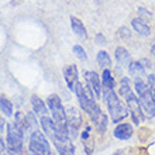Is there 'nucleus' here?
<instances>
[{
  "mask_svg": "<svg viewBox=\"0 0 155 155\" xmlns=\"http://www.w3.org/2000/svg\"><path fill=\"white\" fill-rule=\"evenodd\" d=\"M120 94L126 99V103L128 106V111L133 118V123L140 126V123L144 121V110L143 106L140 103V99L134 94V92L130 87V81L128 78H123L121 83H120Z\"/></svg>",
  "mask_w": 155,
  "mask_h": 155,
  "instance_id": "1",
  "label": "nucleus"
},
{
  "mask_svg": "<svg viewBox=\"0 0 155 155\" xmlns=\"http://www.w3.org/2000/svg\"><path fill=\"white\" fill-rule=\"evenodd\" d=\"M103 100L106 103L107 110L110 113V117L113 120V123L121 121L124 117H127L128 114V109L123 106L121 100L118 99V96L114 93L113 89H103Z\"/></svg>",
  "mask_w": 155,
  "mask_h": 155,
  "instance_id": "2",
  "label": "nucleus"
},
{
  "mask_svg": "<svg viewBox=\"0 0 155 155\" xmlns=\"http://www.w3.org/2000/svg\"><path fill=\"white\" fill-rule=\"evenodd\" d=\"M47 106H48L49 111L52 114V118H54V121H55V124H57L58 131L65 135H69V133H68V124H66V113L64 110V107H62L59 96H57V94L48 96Z\"/></svg>",
  "mask_w": 155,
  "mask_h": 155,
  "instance_id": "3",
  "label": "nucleus"
},
{
  "mask_svg": "<svg viewBox=\"0 0 155 155\" xmlns=\"http://www.w3.org/2000/svg\"><path fill=\"white\" fill-rule=\"evenodd\" d=\"M135 92L138 94L140 103L143 106V110L147 113L150 117L155 116V102H154V90H151V87L141 79L137 78L134 82Z\"/></svg>",
  "mask_w": 155,
  "mask_h": 155,
  "instance_id": "4",
  "label": "nucleus"
},
{
  "mask_svg": "<svg viewBox=\"0 0 155 155\" xmlns=\"http://www.w3.org/2000/svg\"><path fill=\"white\" fill-rule=\"evenodd\" d=\"M24 131L17 127L16 123L7 124V147L12 154H20L24 151Z\"/></svg>",
  "mask_w": 155,
  "mask_h": 155,
  "instance_id": "5",
  "label": "nucleus"
},
{
  "mask_svg": "<svg viewBox=\"0 0 155 155\" xmlns=\"http://www.w3.org/2000/svg\"><path fill=\"white\" fill-rule=\"evenodd\" d=\"M28 151L31 155H51V147L47 135L42 134L40 130L31 133L28 140Z\"/></svg>",
  "mask_w": 155,
  "mask_h": 155,
  "instance_id": "6",
  "label": "nucleus"
},
{
  "mask_svg": "<svg viewBox=\"0 0 155 155\" xmlns=\"http://www.w3.org/2000/svg\"><path fill=\"white\" fill-rule=\"evenodd\" d=\"M51 141L55 145L59 155H75V147L72 144V141H71L69 135H65L62 133H59V131H57L51 137Z\"/></svg>",
  "mask_w": 155,
  "mask_h": 155,
  "instance_id": "7",
  "label": "nucleus"
},
{
  "mask_svg": "<svg viewBox=\"0 0 155 155\" xmlns=\"http://www.w3.org/2000/svg\"><path fill=\"white\" fill-rule=\"evenodd\" d=\"M66 113V124H68V133H69L71 140L76 138L78 133H79V128L82 126V116L81 111L78 110L76 107L69 106L65 110Z\"/></svg>",
  "mask_w": 155,
  "mask_h": 155,
  "instance_id": "8",
  "label": "nucleus"
},
{
  "mask_svg": "<svg viewBox=\"0 0 155 155\" xmlns=\"http://www.w3.org/2000/svg\"><path fill=\"white\" fill-rule=\"evenodd\" d=\"M85 81H86V86L93 92L94 97H100L102 96V82L99 79L97 74L93 71H86L85 72Z\"/></svg>",
  "mask_w": 155,
  "mask_h": 155,
  "instance_id": "9",
  "label": "nucleus"
},
{
  "mask_svg": "<svg viewBox=\"0 0 155 155\" xmlns=\"http://www.w3.org/2000/svg\"><path fill=\"white\" fill-rule=\"evenodd\" d=\"M64 78L68 87L72 92H75V87L78 85V68L75 65H68L64 68Z\"/></svg>",
  "mask_w": 155,
  "mask_h": 155,
  "instance_id": "10",
  "label": "nucleus"
},
{
  "mask_svg": "<svg viewBox=\"0 0 155 155\" xmlns=\"http://www.w3.org/2000/svg\"><path fill=\"white\" fill-rule=\"evenodd\" d=\"M40 121H41V127H42V130H44V134L47 135L48 138H51V137L58 131L57 124L54 121V118H49L48 116H44V117L40 118Z\"/></svg>",
  "mask_w": 155,
  "mask_h": 155,
  "instance_id": "11",
  "label": "nucleus"
},
{
  "mask_svg": "<svg viewBox=\"0 0 155 155\" xmlns=\"http://www.w3.org/2000/svg\"><path fill=\"white\" fill-rule=\"evenodd\" d=\"M116 138L118 140H128L133 135V127L128 124V123H123V124H118L117 127L113 131Z\"/></svg>",
  "mask_w": 155,
  "mask_h": 155,
  "instance_id": "12",
  "label": "nucleus"
},
{
  "mask_svg": "<svg viewBox=\"0 0 155 155\" xmlns=\"http://www.w3.org/2000/svg\"><path fill=\"white\" fill-rule=\"evenodd\" d=\"M31 106H33L34 113L40 116V118L47 116V106H45L44 102L38 97L37 94H33V96H31Z\"/></svg>",
  "mask_w": 155,
  "mask_h": 155,
  "instance_id": "13",
  "label": "nucleus"
},
{
  "mask_svg": "<svg viewBox=\"0 0 155 155\" xmlns=\"http://www.w3.org/2000/svg\"><path fill=\"white\" fill-rule=\"evenodd\" d=\"M71 27H72V31H74L79 38H83V40L87 38V33H86L85 25H83V23H82L79 18L71 17Z\"/></svg>",
  "mask_w": 155,
  "mask_h": 155,
  "instance_id": "14",
  "label": "nucleus"
},
{
  "mask_svg": "<svg viewBox=\"0 0 155 155\" xmlns=\"http://www.w3.org/2000/svg\"><path fill=\"white\" fill-rule=\"evenodd\" d=\"M116 59H117V62L120 64V65L126 66V68H128L130 64H131L130 54H128V51H127L126 48H123V47L116 48Z\"/></svg>",
  "mask_w": 155,
  "mask_h": 155,
  "instance_id": "15",
  "label": "nucleus"
},
{
  "mask_svg": "<svg viewBox=\"0 0 155 155\" xmlns=\"http://www.w3.org/2000/svg\"><path fill=\"white\" fill-rule=\"evenodd\" d=\"M131 24H133V28L138 33V35L141 37H147L148 34H150V27L145 21H143L141 18H134V20L131 21Z\"/></svg>",
  "mask_w": 155,
  "mask_h": 155,
  "instance_id": "16",
  "label": "nucleus"
},
{
  "mask_svg": "<svg viewBox=\"0 0 155 155\" xmlns=\"http://www.w3.org/2000/svg\"><path fill=\"white\" fill-rule=\"evenodd\" d=\"M145 68H147V66H143L141 62H131L130 66H128V74L137 79V78H141L144 75Z\"/></svg>",
  "mask_w": 155,
  "mask_h": 155,
  "instance_id": "17",
  "label": "nucleus"
},
{
  "mask_svg": "<svg viewBox=\"0 0 155 155\" xmlns=\"http://www.w3.org/2000/svg\"><path fill=\"white\" fill-rule=\"evenodd\" d=\"M102 83H103V87L104 89H113L114 90V86H116V81L111 72L109 69H103V75H102Z\"/></svg>",
  "mask_w": 155,
  "mask_h": 155,
  "instance_id": "18",
  "label": "nucleus"
},
{
  "mask_svg": "<svg viewBox=\"0 0 155 155\" xmlns=\"http://www.w3.org/2000/svg\"><path fill=\"white\" fill-rule=\"evenodd\" d=\"M97 64L103 69H109L111 66V59L106 51H100V52L97 54Z\"/></svg>",
  "mask_w": 155,
  "mask_h": 155,
  "instance_id": "19",
  "label": "nucleus"
},
{
  "mask_svg": "<svg viewBox=\"0 0 155 155\" xmlns=\"http://www.w3.org/2000/svg\"><path fill=\"white\" fill-rule=\"evenodd\" d=\"M0 110H2V113H3L6 117L13 116V104L8 102L7 99H4L3 96L0 99Z\"/></svg>",
  "mask_w": 155,
  "mask_h": 155,
  "instance_id": "20",
  "label": "nucleus"
},
{
  "mask_svg": "<svg viewBox=\"0 0 155 155\" xmlns=\"http://www.w3.org/2000/svg\"><path fill=\"white\" fill-rule=\"evenodd\" d=\"M74 54L78 57V59H81V61H85L86 59V52L85 49H83V47H81V45H74Z\"/></svg>",
  "mask_w": 155,
  "mask_h": 155,
  "instance_id": "21",
  "label": "nucleus"
},
{
  "mask_svg": "<svg viewBox=\"0 0 155 155\" xmlns=\"http://www.w3.org/2000/svg\"><path fill=\"white\" fill-rule=\"evenodd\" d=\"M138 16H140V18H141L143 21H145V23H147L148 20H151V14H150L144 7L138 8Z\"/></svg>",
  "mask_w": 155,
  "mask_h": 155,
  "instance_id": "22",
  "label": "nucleus"
},
{
  "mask_svg": "<svg viewBox=\"0 0 155 155\" xmlns=\"http://www.w3.org/2000/svg\"><path fill=\"white\" fill-rule=\"evenodd\" d=\"M120 37H123V38H130V31H127L126 27H121V28H120Z\"/></svg>",
  "mask_w": 155,
  "mask_h": 155,
  "instance_id": "23",
  "label": "nucleus"
},
{
  "mask_svg": "<svg viewBox=\"0 0 155 155\" xmlns=\"http://www.w3.org/2000/svg\"><path fill=\"white\" fill-rule=\"evenodd\" d=\"M148 86L155 87V75H148Z\"/></svg>",
  "mask_w": 155,
  "mask_h": 155,
  "instance_id": "24",
  "label": "nucleus"
},
{
  "mask_svg": "<svg viewBox=\"0 0 155 155\" xmlns=\"http://www.w3.org/2000/svg\"><path fill=\"white\" fill-rule=\"evenodd\" d=\"M0 123H2V128H0V130H2V133H4V118H2Z\"/></svg>",
  "mask_w": 155,
  "mask_h": 155,
  "instance_id": "25",
  "label": "nucleus"
},
{
  "mask_svg": "<svg viewBox=\"0 0 155 155\" xmlns=\"http://www.w3.org/2000/svg\"><path fill=\"white\" fill-rule=\"evenodd\" d=\"M152 54H154V57H155V45L152 47Z\"/></svg>",
  "mask_w": 155,
  "mask_h": 155,
  "instance_id": "26",
  "label": "nucleus"
},
{
  "mask_svg": "<svg viewBox=\"0 0 155 155\" xmlns=\"http://www.w3.org/2000/svg\"><path fill=\"white\" fill-rule=\"evenodd\" d=\"M154 102H155V89H154Z\"/></svg>",
  "mask_w": 155,
  "mask_h": 155,
  "instance_id": "27",
  "label": "nucleus"
}]
</instances>
